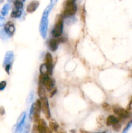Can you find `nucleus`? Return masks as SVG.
Here are the masks:
<instances>
[{
	"instance_id": "obj_1",
	"label": "nucleus",
	"mask_w": 132,
	"mask_h": 133,
	"mask_svg": "<svg viewBox=\"0 0 132 133\" xmlns=\"http://www.w3.org/2000/svg\"><path fill=\"white\" fill-rule=\"evenodd\" d=\"M53 6H52L51 5L47 6L45 9V10H44L42 14V17H41V22H40V32L41 34V36H42V38L43 39H45L47 36V32L48 29V24H49V19H48V17H49V13H50Z\"/></svg>"
},
{
	"instance_id": "obj_2",
	"label": "nucleus",
	"mask_w": 132,
	"mask_h": 133,
	"mask_svg": "<svg viewBox=\"0 0 132 133\" xmlns=\"http://www.w3.org/2000/svg\"><path fill=\"white\" fill-rule=\"evenodd\" d=\"M63 19L64 16L63 14H59L56 18V23L51 31V35L53 38H59L63 33Z\"/></svg>"
},
{
	"instance_id": "obj_3",
	"label": "nucleus",
	"mask_w": 132,
	"mask_h": 133,
	"mask_svg": "<svg viewBox=\"0 0 132 133\" xmlns=\"http://www.w3.org/2000/svg\"><path fill=\"white\" fill-rule=\"evenodd\" d=\"M41 110V101L40 99H38L36 103H34L31 106L29 111V119L31 121L34 122H38L40 119V112Z\"/></svg>"
},
{
	"instance_id": "obj_4",
	"label": "nucleus",
	"mask_w": 132,
	"mask_h": 133,
	"mask_svg": "<svg viewBox=\"0 0 132 133\" xmlns=\"http://www.w3.org/2000/svg\"><path fill=\"white\" fill-rule=\"evenodd\" d=\"M39 83L43 84L45 89L49 91L52 90L54 88L55 84L54 79L50 77L49 75L44 74H40L39 75Z\"/></svg>"
},
{
	"instance_id": "obj_5",
	"label": "nucleus",
	"mask_w": 132,
	"mask_h": 133,
	"mask_svg": "<svg viewBox=\"0 0 132 133\" xmlns=\"http://www.w3.org/2000/svg\"><path fill=\"white\" fill-rule=\"evenodd\" d=\"M14 55L13 51H9L6 53L5 56V58L3 61V67L5 68V71L7 73V74H10V70L11 68L13 60H14Z\"/></svg>"
},
{
	"instance_id": "obj_6",
	"label": "nucleus",
	"mask_w": 132,
	"mask_h": 133,
	"mask_svg": "<svg viewBox=\"0 0 132 133\" xmlns=\"http://www.w3.org/2000/svg\"><path fill=\"white\" fill-rule=\"evenodd\" d=\"M40 101H41V110H42V112H43L46 119H50L51 115H50V108H49V101H48L47 97H41V98H40Z\"/></svg>"
},
{
	"instance_id": "obj_7",
	"label": "nucleus",
	"mask_w": 132,
	"mask_h": 133,
	"mask_svg": "<svg viewBox=\"0 0 132 133\" xmlns=\"http://www.w3.org/2000/svg\"><path fill=\"white\" fill-rule=\"evenodd\" d=\"M113 111L115 113L116 115H117L119 116V118L120 120L124 119H126L129 117V113L126 109H123V108L120 107L119 106H114L112 108Z\"/></svg>"
},
{
	"instance_id": "obj_8",
	"label": "nucleus",
	"mask_w": 132,
	"mask_h": 133,
	"mask_svg": "<svg viewBox=\"0 0 132 133\" xmlns=\"http://www.w3.org/2000/svg\"><path fill=\"white\" fill-rule=\"evenodd\" d=\"M26 116H27V114H26L25 112H23L20 116H19V117L18 119V121H17L16 124L13 127L12 129V133H18L20 131V130L21 129L23 125L25 124Z\"/></svg>"
},
{
	"instance_id": "obj_9",
	"label": "nucleus",
	"mask_w": 132,
	"mask_h": 133,
	"mask_svg": "<svg viewBox=\"0 0 132 133\" xmlns=\"http://www.w3.org/2000/svg\"><path fill=\"white\" fill-rule=\"evenodd\" d=\"M77 11V5L76 4L65 5V8L63 11V15L65 18L72 17Z\"/></svg>"
},
{
	"instance_id": "obj_10",
	"label": "nucleus",
	"mask_w": 132,
	"mask_h": 133,
	"mask_svg": "<svg viewBox=\"0 0 132 133\" xmlns=\"http://www.w3.org/2000/svg\"><path fill=\"white\" fill-rule=\"evenodd\" d=\"M45 64L49 69V75H51L53 74V59L50 53H47L45 56Z\"/></svg>"
},
{
	"instance_id": "obj_11",
	"label": "nucleus",
	"mask_w": 132,
	"mask_h": 133,
	"mask_svg": "<svg viewBox=\"0 0 132 133\" xmlns=\"http://www.w3.org/2000/svg\"><path fill=\"white\" fill-rule=\"evenodd\" d=\"M4 29L6 31V33L9 35V36H12L15 32V26L14 23L12 21H9L5 24Z\"/></svg>"
},
{
	"instance_id": "obj_12",
	"label": "nucleus",
	"mask_w": 132,
	"mask_h": 133,
	"mask_svg": "<svg viewBox=\"0 0 132 133\" xmlns=\"http://www.w3.org/2000/svg\"><path fill=\"white\" fill-rule=\"evenodd\" d=\"M60 41L57 38H53L49 40V42H48V46H49V49L51 51L54 52L57 50L59 45Z\"/></svg>"
},
{
	"instance_id": "obj_13",
	"label": "nucleus",
	"mask_w": 132,
	"mask_h": 133,
	"mask_svg": "<svg viewBox=\"0 0 132 133\" xmlns=\"http://www.w3.org/2000/svg\"><path fill=\"white\" fill-rule=\"evenodd\" d=\"M40 5V2L38 1H32L28 3L26 8V10L28 13H33L36 10Z\"/></svg>"
},
{
	"instance_id": "obj_14",
	"label": "nucleus",
	"mask_w": 132,
	"mask_h": 133,
	"mask_svg": "<svg viewBox=\"0 0 132 133\" xmlns=\"http://www.w3.org/2000/svg\"><path fill=\"white\" fill-rule=\"evenodd\" d=\"M119 121H120L119 118H116V116L113 115H109L106 119V123L107 126H112Z\"/></svg>"
},
{
	"instance_id": "obj_15",
	"label": "nucleus",
	"mask_w": 132,
	"mask_h": 133,
	"mask_svg": "<svg viewBox=\"0 0 132 133\" xmlns=\"http://www.w3.org/2000/svg\"><path fill=\"white\" fill-rule=\"evenodd\" d=\"M38 127L39 129V131H40V133H44L45 131H46L47 128V123L45 122V121L43 119H40L38 121Z\"/></svg>"
},
{
	"instance_id": "obj_16",
	"label": "nucleus",
	"mask_w": 132,
	"mask_h": 133,
	"mask_svg": "<svg viewBox=\"0 0 132 133\" xmlns=\"http://www.w3.org/2000/svg\"><path fill=\"white\" fill-rule=\"evenodd\" d=\"M38 94L40 98L43 97H46V92H45V88L43 84L39 83L38 87Z\"/></svg>"
},
{
	"instance_id": "obj_17",
	"label": "nucleus",
	"mask_w": 132,
	"mask_h": 133,
	"mask_svg": "<svg viewBox=\"0 0 132 133\" xmlns=\"http://www.w3.org/2000/svg\"><path fill=\"white\" fill-rule=\"evenodd\" d=\"M22 15V9H18L16 8H14L12 11L10 16L14 18H20Z\"/></svg>"
},
{
	"instance_id": "obj_18",
	"label": "nucleus",
	"mask_w": 132,
	"mask_h": 133,
	"mask_svg": "<svg viewBox=\"0 0 132 133\" xmlns=\"http://www.w3.org/2000/svg\"><path fill=\"white\" fill-rule=\"evenodd\" d=\"M59 125L56 122H55L54 120H50L49 122V128L53 131H55L56 132V131L58 130V129L59 128Z\"/></svg>"
},
{
	"instance_id": "obj_19",
	"label": "nucleus",
	"mask_w": 132,
	"mask_h": 133,
	"mask_svg": "<svg viewBox=\"0 0 132 133\" xmlns=\"http://www.w3.org/2000/svg\"><path fill=\"white\" fill-rule=\"evenodd\" d=\"M31 131V124L28 123H26L23 125L21 129L19 131V133H29Z\"/></svg>"
},
{
	"instance_id": "obj_20",
	"label": "nucleus",
	"mask_w": 132,
	"mask_h": 133,
	"mask_svg": "<svg viewBox=\"0 0 132 133\" xmlns=\"http://www.w3.org/2000/svg\"><path fill=\"white\" fill-rule=\"evenodd\" d=\"M40 71L41 74H44V75H49V69L45 63L42 64L40 68Z\"/></svg>"
},
{
	"instance_id": "obj_21",
	"label": "nucleus",
	"mask_w": 132,
	"mask_h": 133,
	"mask_svg": "<svg viewBox=\"0 0 132 133\" xmlns=\"http://www.w3.org/2000/svg\"><path fill=\"white\" fill-rule=\"evenodd\" d=\"M10 8V5H9V3L5 4V5H4L3 6L2 9H1V11H0L1 15H2V16H6V14H8V12H9Z\"/></svg>"
},
{
	"instance_id": "obj_22",
	"label": "nucleus",
	"mask_w": 132,
	"mask_h": 133,
	"mask_svg": "<svg viewBox=\"0 0 132 133\" xmlns=\"http://www.w3.org/2000/svg\"><path fill=\"white\" fill-rule=\"evenodd\" d=\"M97 124H98V127H103L104 123H106V121H105L104 118L103 116H100L97 118Z\"/></svg>"
},
{
	"instance_id": "obj_23",
	"label": "nucleus",
	"mask_w": 132,
	"mask_h": 133,
	"mask_svg": "<svg viewBox=\"0 0 132 133\" xmlns=\"http://www.w3.org/2000/svg\"><path fill=\"white\" fill-rule=\"evenodd\" d=\"M14 8H16V9H23V2L19 1V0H16V1L14 2Z\"/></svg>"
},
{
	"instance_id": "obj_24",
	"label": "nucleus",
	"mask_w": 132,
	"mask_h": 133,
	"mask_svg": "<svg viewBox=\"0 0 132 133\" xmlns=\"http://www.w3.org/2000/svg\"><path fill=\"white\" fill-rule=\"evenodd\" d=\"M9 37V35L6 33V31H5V29H2L0 31V38L3 40H6Z\"/></svg>"
},
{
	"instance_id": "obj_25",
	"label": "nucleus",
	"mask_w": 132,
	"mask_h": 133,
	"mask_svg": "<svg viewBox=\"0 0 132 133\" xmlns=\"http://www.w3.org/2000/svg\"><path fill=\"white\" fill-rule=\"evenodd\" d=\"M113 129L115 130V131H119L120 129H121V127H122V124L120 123V120L119 122H118L117 123H116L115 124H114L113 125H112Z\"/></svg>"
},
{
	"instance_id": "obj_26",
	"label": "nucleus",
	"mask_w": 132,
	"mask_h": 133,
	"mask_svg": "<svg viewBox=\"0 0 132 133\" xmlns=\"http://www.w3.org/2000/svg\"><path fill=\"white\" fill-rule=\"evenodd\" d=\"M131 126H132V119H131V120L127 123V125H126V127H124V129H123V131L122 133H128V131H129V129L131 128Z\"/></svg>"
},
{
	"instance_id": "obj_27",
	"label": "nucleus",
	"mask_w": 132,
	"mask_h": 133,
	"mask_svg": "<svg viewBox=\"0 0 132 133\" xmlns=\"http://www.w3.org/2000/svg\"><path fill=\"white\" fill-rule=\"evenodd\" d=\"M33 99H34V93L33 92H31V93L29 94V96H28V97H27V103H30L32 102Z\"/></svg>"
},
{
	"instance_id": "obj_28",
	"label": "nucleus",
	"mask_w": 132,
	"mask_h": 133,
	"mask_svg": "<svg viewBox=\"0 0 132 133\" xmlns=\"http://www.w3.org/2000/svg\"><path fill=\"white\" fill-rule=\"evenodd\" d=\"M6 86V82L5 81H3L0 82V91L5 89Z\"/></svg>"
},
{
	"instance_id": "obj_29",
	"label": "nucleus",
	"mask_w": 132,
	"mask_h": 133,
	"mask_svg": "<svg viewBox=\"0 0 132 133\" xmlns=\"http://www.w3.org/2000/svg\"><path fill=\"white\" fill-rule=\"evenodd\" d=\"M31 133H40L37 125H34L33 127H32V132H31Z\"/></svg>"
},
{
	"instance_id": "obj_30",
	"label": "nucleus",
	"mask_w": 132,
	"mask_h": 133,
	"mask_svg": "<svg viewBox=\"0 0 132 133\" xmlns=\"http://www.w3.org/2000/svg\"><path fill=\"white\" fill-rule=\"evenodd\" d=\"M5 19L3 16L0 15V27L5 25Z\"/></svg>"
},
{
	"instance_id": "obj_31",
	"label": "nucleus",
	"mask_w": 132,
	"mask_h": 133,
	"mask_svg": "<svg viewBox=\"0 0 132 133\" xmlns=\"http://www.w3.org/2000/svg\"><path fill=\"white\" fill-rule=\"evenodd\" d=\"M75 1H76V0H67V1H66L65 5H72V4H75Z\"/></svg>"
},
{
	"instance_id": "obj_32",
	"label": "nucleus",
	"mask_w": 132,
	"mask_h": 133,
	"mask_svg": "<svg viewBox=\"0 0 132 133\" xmlns=\"http://www.w3.org/2000/svg\"><path fill=\"white\" fill-rule=\"evenodd\" d=\"M127 110L129 112V114H130V113L132 112V101L129 103V105H128V109H127Z\"/></svg>"
},
{
	"instance_id": "obj_33",
	"label": "nucleus",
	"mask_w": 132,
	"mask_h": 133,
	"mask_svg": "<svg viewBox=\"0 0 132 133\" xmlns=\"http://www.w3.org/2000/svg\"><path fill=\"white\" fill-rule=\"evenodd\" d=\"M5 114V108L3 107H0V116H3Z\"/></svg>"
},
{
	"instance_id": "obj_34",
	"label": "nucleus",
	"mask_w": 132,
	"mask_h": 133,
	"mask_svg": "<svg viewBox=\"0 0 132 133\" xmlns=\"http://www.w3.org/2000/svg\"><path fill=\"white\" fill-rule=\"evenodd\" d=\"M56 132L57 133H66L65 131V130L63 129L60 128V127H59V128L58 129V130L56 131Z\"/></svg>"
},
{
	"instance_id": "obj_35",
	"label": "nucleus",
	"mask_w": 132,
	"mask_h": 133,
	"mask_svg": "<svg viewBox=\"0 0 132 133\" xmlns=\"http://www.w3.org/2000/svg\"><path fill=\"white\" fill-rule=\"evenodd\" d=\"M57 1H58V0H50V5H51L52 6H54V5L56 3Z\"/></svg>"
},
{
	"instance_id": "obj_36",
	"label": "nucleus",
	"mask_w": 132,
	"mask_h": 133,
	"mask_svg": "<svg viewBox=\"0 0 132 133\" xmlns=\"http://www.w3.org/2000/svg\"><path fill=\"white\" fill-rule=\"evenodd\" d=\"M44 133H52V130L50 129L49 127H47V129H46V131H45V132H44Z\"/></svg>"
},
{
	"instance_id": "obj_37",
	"label": "nucleus",
	"mask_w": 132,
	"mask_h": 133,
	"mask_svg": "<svg viewBox=\"0 0 132 133\" xmlns=\"http://www.w3.org/2000/svg\"><path fill=\"white\" fill-rule=\"evenodd\" d=\"M80 133H90L86 131H84V130H80Z\"/></svg>"
},
{
	"instance_id": "obj_38",
	"label": "nucleus",
	"mask_w": 132,
	"mask_h": 133,
	"mask_svg": "<svg viewBox=\"0 0 132 133\" xmlns=\"http://www.w3.org/2000/svg\"><path fill=\"white\" fill-rule=\"evenodd\" d=\"M3 1H4V0H0V3H2Z\"/></svg>"
},
{
	"instance_id": "obj_39",
	"label": "nucleus",
	"mask_w": 132,
	"mask_h": 133,
	"mask_svg": "<svg viewBox=\"0 0 132 133\" xmlns=\"http://www.w3.org/2000/svg\"><path fill=\"white\" fill-rule=\"evenodd\" d=\"M19 1H22V2H23H23H24V1H25V0H19Z\"/></svg>"
},
{
	"instance_id": "obj_40",
	"label": "nucleus",
	"mask_w": 132,
	"mask_h": 133,
	"mask_svg": "<svg viewBox=\"0 0 132 133\" xmlns=\"http://www.w3.org/2000/svg\"><path fill=\"white\" fill-rule=\"evenodd\" d=\"M101 133H106V132H101Z\"/></svg>"
}]
</instances>
